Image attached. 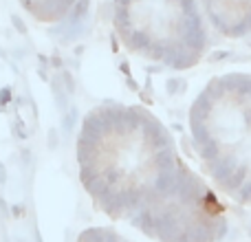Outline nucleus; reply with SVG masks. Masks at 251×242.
<instances>
[{"instance_id":"obj_1","label":"nucleus","mask_w":251,"mask_h":242,"mask_svg":"<svg viewBox=\"0 0 251 242\" xmlns=\"http://www.w3.org/2000/svg\"><path fill=\"white\" fill-rule=\"evenodd\" d=\"M79 178L106 216L159 242H218L227 214L178 156L154 115L137 106L91 110L77 139Z\"/></svg>"},{"instance_id":"obj_2","label":"nucleus","mask_w":251,"mask_h":242,"mask_svg":"<svg viewBox=\"0 0 251 242\" xmlns=\"http://www.w3.org/2000/svg\"><path fill=\"white\" fill-rule=\"evenodd\" d=\"M190 132L212 181L251 207V73L214 77L190 108Z\"/></svg>"},{"instance_id":"obj_3","label":"nucleus","mask_w":251,"mask_h":242,"mask_svg":"<svg viewBox=\"0 0 251 242\" xmlns=\"http://www.w3.org/2000/svg\"><path fill=\"white\" fill-rule=\"evenodd\" d=\"M115 31L128 51L174 71L196 66L207 48L196 0H115Z\"/></svg>"},{"instance_id":"obj_4","label":"nucleus","mask_w":251,"mask_h":242,"mask_svg":"<svg viewBox=\"0 0 251 242\" xmlns=\"http://www.w3.org/2000/svg\"><path fill=\"white\" fill-rule=\"evenodd\" d=\"M209 22L225 38L251 33V0H201Z\"/></svg>"},{"instance_id":"obj_5","label":"nucleus","mask_w":251,"mask_h":242,"mask_svg":"<svg viewBox=\"0 0 251 242\" xmlns=\"http://www.w3.org/2000/svg\"><path fill=\"white\" fill-rule=\"evenodd\" d=\"M20 4L40 22H60L79 4V0H20Z\"/></svg>"},{"instance_id":"obj_6","label":"nucleus","mask_w":251,"mask_h":242,"mask_svg":"<svg viewBox=\"0 0 251 242\" xmlns=\"http://www.w3.org/2000/svg\"><path fill=\"white\" fill-rule=\"evenodd\" d=\"M77 242H128L110 229H88L79 236Z\"/></svg>"}]
</instances>
